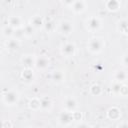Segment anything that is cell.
I'll return each instance as SVG.
<instances>
[{"label":"cell","mask_w":128,"mask_h":128,"mask_svg":"<svg viewBox=\"0 0 128 128\" xmlns=\"http://www.w3.org/2000/svg\"><path fill=\"white\" fill-rule=\"evenodd\" d=\"M105 47V40L103 37L94 36L88 40L87 49L91 54H99Z\"/></svg>","instance_id":"1"},{"label":"cell","mask_w":128,"mask_h":128,"mask_svg":"<svg viewBox=\"0 0 128 128\" xmlns=\"http://www.w3.org/2000/svg\"><path fill=\"white\" fill-rule=\"evenodd\" d=\"M20 100V94L17 90H7L2 95V101L6 106H15Z\"/></svg>","instance_id":"2"},{"label":"cell","mask_w":128,"mask_h":128,"mask_svg":"<svg viewBox=\"0 0 128 128\" xmlns=\"http://www.w3.org/2000/svg\"><path fill=\"white\" fill-rule=\"evenodd\" d=\"M85 27L89 32L95 33L102 28V21L99 17L92 15L85 20Z\"/></svg>","instance_id":"3"},{"label":"cell","mask_w":128,"mask_h":128,"mask_svg":"<svg viewBox=\"0 0 128 128\" xmlns=\"http://www.w3.org/2000/svg\"><path fill=\"white\" fill-rule=\"evenodd\" d=\"M58 31L63 36H70L74 31V23L70 20L64 19L58 23Z\"/></svg>","instance_id":"4"},{"label":"cell","mask_w":128,"mask_h":128,"mask_svg":"<svg viewBox=\"0 0 128 128\" xmlns=\"http://www.w3.org/2000/svg\"><path fill=\"white\" fill-rule=\"evenodd\" d=\"M75 120V116L74 113L71 112H67V111H62L59 113L58 117H57V123L63 127L69 126L72 124V122Z\"/></svg>","instance_id":"5"},{"label":"cell","mask_w":128,"mask_h":128,"mask_svg":"<svg viewBox=\"0 0 128 128\" xmlns=\"http://www.w3.org/2000/svg\"><path fill=\"white\" fill-rule=\"evenodd\" d=\"M60 53L66 58L75 56L76 54V45L74 42H65L60 47Z\"/></svg>","instance_id":"6"},{"label":"cell","mask_w":128,"mask_h":128,"mask_svg":"<svg viewBox=\"0 0 128 128\" xmlns=\"http://www.w3.org/2000/svg\"><path fill=\"white\" fill-rule=\"evenodd\" d=\"M66 5H69L70 9L75 13V14H81L83 12L86 11L88 4L86 1L84 0H77V1H71V2H67L65 3Z\"/></svg>","instance_id":"7"},{"label":"cell","mask_w":128,"mask_h":128,"mask_svg":"<svg viewBox=\"0 0 128 128\" xmlns=\"http://www.w3.org/2000/svg\"><path fill=\"white\" fill-rule=\"evenodd\" d=\"M78 108V102L73 96H66L63 100V109L64 111L74 113Z\"/></svg>","instance_id":"8"},{"label":"cell","mask_w":128,"mask_h":128,"mask_svg":"<svg viewBox=\"0 0 128 128\" xmlns=\"http://www.w3.org/2000/svg\"><path fill=\"white\" fill-rule=\"evenodd\" d=\"M7 24L9 26H11L12 28H14L15 30L17 29H22L25 26L24 20L22 19L21 16L19 15H11L7 18Z\"/></svg>","instance_id":"9"},{"label":"cell","mask_w":128,"mask_h":128,"mask_svg":"<svg viewBox=\"0 0 128 128\" xmlns=\"http://www.w3.org/2000/svg\"><path fill=\"white\" fill-rule=\"evenodd\" d=\"M50 65V59L48 56L45 55H40L38 57H36V62H35V68L38 71H44L46 69H48Z\"/></svg>","instance_id":"10"},{"label":"cell","mask_w":128,"mask_h":128,"mask_svg":"<svg viewBox=\"0 0 128 128\" xmlns=\"http://www.w3.org/2000/svg\"><path fill=\"white\" fill-rule=\"evenodd\" d=\"M20 62L23 65L24 68H33L35 67V62H36V57L34 54L26 53L23 54L20 58Z\"/></svg>","instance_id":"11"},{"label":"cell","mask_w":128,"mask_h":128,"mask_svg":"<svg viewBox=\"0 0 128 128\" xmlns=\"http://www.w3.org/2000/svg\"><path fill=\"white\" fill-rule=\"evenodd\" d=\"M21 78L24 83L32 84L35 80V72L33 68H24L21 72Z\"/></svg>","instance_id":"12"},{"label":"cell","mask_w":128,"mask_h":128,"mask_svg":"<svg viewBox=\"0 0 128 128\" xmlns=\"http://www.w3.org/2000/svg\"><path fill=\"white\" fill-rule=\"evenodd\" d=\"M29 24L35 29V30H39V29H42L44 28V25H45V21L43 19V17L41 15H33L31 18H30V21H29Z\"/></svg>","instance_id":"13"},{"label":"cell","mask_w":128,"mask_h":128,"mask_svg":"<svg viewBox=\"0 0 128 128\" xmlns=\"http://www.w3.org/2000/svg\"><path fill=\"white\" fill-rule=\"evenodd\" d=\"M107 118L114 121V120H119L121 117V110L117 106H112L107 110Z\"/></svg>","instance_id":"14"},{"label":"cell","mask_w":128,"mask_h":128,"mask_svg":"<svg viewBox=\"0 0 128 128\" xmlns=\"http://www.w3.org/2000/svg\"><path fill=\"white\" fill-rule=\"evenodd\" d=\"M51 80L54 84H61L65 81V73L62 70H54L51 74Z\"/></svg>","instance_id":"15"},{"label":"cell","mask_w":128,"mask_h":128,"mask_svg":"<svg viewBox=\"0 0 128 128\" xmlns=\"http://www.w3.org/2000/svg\"><path fill=\"white\" fill-rule=\"evenodd\" d=\"M5 48L8 51H16L20 48V41L15 38H10L5 41Z\"/></svg>","instance_id":"16"},{"label":"cell","mask_w":128,"mask_h":128,"mask_svg":"<svg viewBox=\"0 0 128 128\" xmlns=\"http://www.w3.org/2000/svg\"><path fill=\"white\" fill-rule=\"evenodd\" d=\"M113 78H114V81L122 83V82H125L128 79V73L123 69H118L114 72Z\"/></svg>","instance_id":"17"},{"label":"cell","mask_w":128,"mask_h":128,"mask_svg":"<svg viewBox=\"0 0 128 128\" xmlns=\"http://www.w3.org/2000/svg\"><path fill=\"white\" fill-rule=\"evenodd\" d=\"M105 7L110 12H117L121 8V2L118 0H108L105 2Z\"/></svg>","instance_id":"18"},{"label":"cell","mask_w":128,"mask_h":128,"mask_svg":"<svg viewBox=\"0 0 128 128\" xmlns=\"http://www.w3.org/2000/svg\"><path fill=\"white\" fill-rule=\"evenodd\" d=\"M53 108V102L49 97L41 98V111L43 112H50Z\"/></svg>","instance_id":"19"},{"label":"cell","mask_w":128,"mask_h":128,"mask_svg":"<svg viewBox=\"0 0 128 128\" xmlns=\"http://www.w3.org/2000/svg\"><path fill=\"white\" fill-rule=\"evenodd\" d=\"M28 107L32 111H38L41 109V98L33 97L28 102Z\"/></svg>","instance_id":"20"},{"label":"cell","mask_w":128,"mask_h":128,"mask_svg":"<svg viewBox=\"0 0 128 128\" xmlns=\"http://www.w3.org/2000/svg\"><path fill=\"white\" fill-rule=\"evenodd\" d=\"M14 33H15V29L12 28L11 26H9L8 24L2 27V35H3V37H5L6 39L13 38Z\"/></svg>","instance_id":"21"},{"label":"cell","mask_w":128,"mask_h":128,"mask_svg":"<svg viewBox=\"0 0 128 128\" xmlns=\"http://www.w3.org/2000/svg\"><path fill=\"white\" fill-rule=\"evenodd\" d=\"M117 30L120 33L128 36V20H120L117 24Z\"/></svg>","instance_id":"22"},{"label":"cell","mask_w":128,"mask_h":128,"mask_svg":"<svg viewBox=\"0 0 128 128\" xmlns=\"http://www.w3.org/2000/svg\"><path fill=\"white\" fill-rule=\"evenodd\" d=\"M89 92L93 96H100L102 94V88L99 84H93L89 88Z\"/></svg>","instance_id":"23"},{"label":"cell","mask_w":128,"mask_h":128,"mask_svg":"<svg viewBox=\"0 0 128 128\" xmlns=\"http://www.w3.org/2000/svg\"><path fill=\"white\" fill-rule=\"evenodd\" d=\"M34 28L28 23V24H25V26L23 27V32H24V36L26 37V38H30V37H32L33 36V34H34Z\"/></svg>","instance_id":"24"},{"label":"cell","mask_w":128,"mask_h":128,"mask_svg":"<svg viewBox=\"0 0 128 128\" xmlns=\"http://www.w3.org/2000/svg\"><path fill=\"white\" fill-rule=\"evenodd\" d=\"M121 86H122V84L119 83V82L114 81V82L112 83V85H111V91H112V93H113L114 96H119V95H120Z\"/></svg>","instance_id":"25"},{"label":"cell","mask_w":128,"mask_h":128,"mask_svg":"<svg viewBox=\"0 0 128 128\" xmlns=\"http://www.w3.org/2000/svg\"><path fill=\"white\" fill-rule=\"evenodd\" d=\"M44 29L47 32H52V31H54L56 29V24L53 21H47V22H45Z\"/></svg>","instance_id":"26"},{"label":"cell","mask_w":128,"mask_h":128,"mask_svg":"<svg viewBox=\"0 0 128 128\" xmlns=\"http://www.w3.org/2000/svg\"><path fill=\"white\" fill-rule=\"evenodd\" d=\"M23 37H25V36H24V32H23V28H22V29H17V30H15V33H14L13 38H15V39L21 41V39H22Z\"/></svg>","instance_id":"27"},{"label":"cell","mask_w":128,"mask_h":128,"mask_svg":"<svg viewBox=\"0 0 128 128\" xmlns=\"http://www.w3.org/2000/svg\"><path fill=\"white\" fill-rule=\"evenodd\" d=\"M120 96H122V97H128V86L127 85H122L121 86Z\"/></svg>","instance_id":"28"},{"label":"cell","mask_w":128,"mask_h":128,"mask_svg":"<svg viewBox=\"0 0 128 128\" xmlns=\"http://www.w3.org/2000/svg\"><path fill=\"white\" fill-rule=\"evenodd\" d=\"M121 63H122V65L124 67L128 68V52L122 55V57H121Z\"/></svg>","instance_id":"29"},{"label":"cell","mask_w":128,"mask_h":128,"mask_svg":"<svg viewBox=\"0 0 128 128\" xmlns=\"http://www.w3.org/2000/svg\"><path fill=\"white\" fill-rule=\"evenodd\" d=\"M75 128H92L90 124L84 122V121H80L75 125Z\"/></svg>","instance_id":"30"},{"label":"cell","mask_w":128,"mask_h":128,"mask_svg":"<svg viewBox=\"0 0 128 128\" xmlns=\"http://www.w3.org/2000/svg\"><path fill=\"white\" fill-rule=\"evenodd\" d=\"M2 128H12V124L8 120H4L2 122Z\"/></svg>","instance_id":"31"},{"label":"cell","mask_w":128,"mask_h":128,"mask_svg":"<svg viewBox=\"0 0 128 128\" xmlns=\"http://www.w3.org/2000/svg\"><path fill=\"white\" fill-rule=\"evenodd\" d=\"M116 128H128V122H120Z\"/></svg>","instance_id":"32"},{"label":"cell","mask_w":128,"mask_h":128,"mask_svg":"<svg viewBox=\"0 0 128 128\" xmlns=\"http://www.w3.org/2000/svg\"><path fill=\"white\" fill-rule=\"evenodd\" d=\"M26 128H33V127H31V126H28V127H26Z\"/></svg>","instance_id":"33"}]
</instances>
